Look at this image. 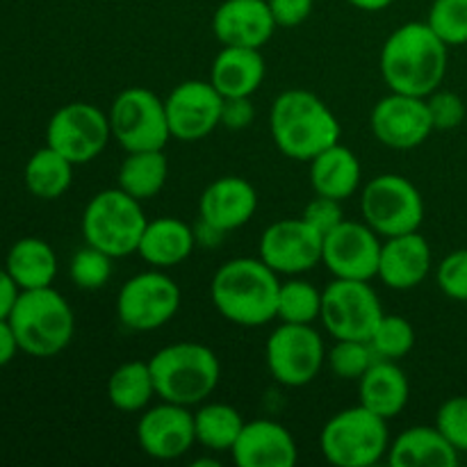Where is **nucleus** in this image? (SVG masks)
<instances>
[{
    "label": "nucleus",
    "instance_id": "1",
    "mask_svg": "<svg viewBox=\"0 0 467 467\" xmlns=\"http://www.w3.org/2000/svg\"><path fill=\"white\" fill-rule=\"evenodd\" d=\"M447 50L450 46L427 21L404 23L383 44L381 78L390 91L427 99L445 80Z\"/></svg>",
    "mask_w": 467,
    "mask_h": 467
},
{
    "label": "nucleus",
    "instance_id": "2",
    "mask_svg": "<svg viewBox=\"0 0 467 467\" xmlns=\"http://www.w3.org/2000/svg\"><path fill=\"white\" fill-rule=\"evenodd\" d=\"M278 274L260 258H233L214 272L210 299L217 313L244 328L276 319Z\"/></svg>",
    "mask_w": 467,
    "mask_h": 467
},
{
    "label": "nucleus",
    "instance_id": "3",
    "mask_svg": "<svg viewBox=\"0 0 467 467\" xmlns=\"http://www.w3.org/2000/svg\"><path fill=\"white\" fill-rule=\"evenodd\" d=\"M269 130L276 149L296 162H310L337 144L342 132L331 108L308 89H287L276 96L269 112Z\"/></svg>",
    "mask_w": 467,
    "mask_h": 467
},
{
    "label": "nucleus",
    "instance_id": "4",
    "mask_svg": "<svg viewBox=\"0 0 467 467\" xmlns=\"http://www.w3.org/2000/svg\"><path fill=\"white\" fill-rule=\"evenodd\" d=\"M155 392L162 401L192 409L217 390L222 365L210 347L199 342H176L155 351L149 360Z\"/></svg>",
    "mask_w": 467,
    "mask_h": 467
},
{
    "label": "nucleus",
    "instance_id": "5",
    "mask_svg": "<svg viewBox=\"0 0 467 467\" xmlns=\"http://www.w3.org/2000/svg\"><path fill=\"white\" fill-rule=\"evenodd\" d=\"M9 324L21 351L35 358H53L67 349L76 331V317L68 301L50 287L39 290H21Z\"/></svg>",
    "mask_w": 467,
    "mask_h": 467
},
{
    "label": "nucleus",
    "instance_id": "6",
    "mask_svg": "<svg viewBox=\"0 0 467 467\" xmlns=\"http://www.w3.org/2000/svg\"><path fill=\"white\" fill-rule=\"evenodd\" d=\"M324 459L337 467H372L390 450L388 420L363 404L340 410L319 433Z\"/></svg>",
    "mask_w": 467,
    "mask_h": 467
},
{
    "label": "nucleus",
    "instance_id": "7",
    "mask_svg": "<svg viewBox=\"0 0 467 467\" xmlns=\"http://www.w3.org/2000/svg\"><path fill=\"white\" fill-rule=\"evenodd\" d=\"M149 223L141 201L126 194L121 187L103 190L87 203L82 213V235L89 246H96L112 258L137 254L144 228Z\"/></svg>",
    "mask_w": 467,
    "mask_h": 467
},
{
    "label": "nucleus",
    "instance_id": "8",
    "mask_svg": "<svg viewBox=\"0 0 467 467\" xmlns=\"http://www.w3.org/2000/svg\"><path fill=\"white\" fill-rule=\"evenodd\" d=\"M360 210L363 222L383 240L420 231L424 222L422 194L409 178L397 173L372 178L360 194Z\"/></svg>",
    "mask_w": 467,
    "mask_h": 467
},
{
    "label": "nucleus",
    "instance_id": "9",
    "mask_svg": "<svg viewBox=\"0 0 467 467\" xmlns=\"http://www.w3.org/2000/svg\"><path fill=\"white\" fill-rule=\"evenodd\" d=\"M112 140L126 153L132 150H164L171 140L164 100L146 87H128L109 108Z\"/></svg>",
    "mask_w": 467,
    "mask_h": 467
},
{
    "label": "nucleus",
    "instance_id": "10",
    "mask_svg": "<svg viewBox=\"0 0 467 467\" xmlns=\"http://www.w3.org/2000/svg\"><path fill=\"white\" fill-rule=\"evenodd\" d=\"M381 301L369 281L333 278L322 290V319L336 340H369L383 317Z\"/></svg>",
    "mask_w": 467,
    "mask_h": 467
},
{
    "label": "nucleus",
    "instance_id": "11",
    "mask_svg": "<svg viewBox=\"0 0 467 467\" xmlns=\"http://www.w3.org/2000/svg\"><path fill=\"white\" fill-rule=\"evenodd\" d=\"M181 310V287L162 269H149L119 290L117 317L130 331H158Z\"/></svg>",
    "mask_w": 467,
    "mask_h": 467
},
{
    "label": "nucleus",
    "instance_id": "12",
    "mask_svg": "<svg viewBox=\"0 0 467 467\" xmlns=\"http://www.w3.org/2000/svg\"><path fill=\"white\" fill-rule=\"evenodd\" d=\"M265 358L274 381L285 388H304L322 372L327 349L313 324L281 322V327L269 336Z\"/></svg>",
    "mask_w": 467,
    "mask_h": 467
},
{
    "label": "nucleus",
    "instance_id": "13",
    "mask_svg": "<svg viewBox=\"0 0 467 467\" xmlns=\"http://www.w3.org/2000/svg\"><path fill=\"white\" fill-rule=\"evenodd\" d=\"M109 140V117L85 100L59 108L46 128V144L62 153L71 164H87L96 160Z\"/></svg>",
    "mask_w": 467,
    "mask_h": 467
},
{
    "label": "nucleus",
    "instance_id": "14",
    "mask_svg": "<svg viewBox=\"0 0 467 467\" xmlns=\"http://www.w3.org/2000/svg\"><path fill=\"white\" fill-rule=\"evenodd\" d=\"M381 244V235H377L368 223L345 219L324 235L322 265H327L333 278L372 281L379 274Z\"/></svg>",
    "mask_w": 467,
    "mask_h": 467
},
{
    "label": "nucleus",
    "instance_id": "15",
    "mask_svg": "<svg viewBox=\"0 0 467 467\" xmlns=\"http://www.w3.org/2000/svg\"><path fill=\"white\" fill-rule=\"evenodd\" d=\"M324 235L304 217L281 219L260 235V260L285 276H299L322 263Z\"/></svg>",
    "mask_w": 467,
    "mask_h": 467
},
{
    "label": "nucleus",
    "instance_id": "16",
    "mask_svg": "<svg viewBox=\"0 0 467 467\" xmlns=\"http://www.w3.org/2000/svg\"><path fill=\"white\" fill-rule=\"evenodd\" d=\"M369 128L383 146L395 150L418 149L436 130L427 99L397 94V91H390L374 105L369 114Z\"/></svg>",
    "mask_w": 467,
    "mask_h": 467
},
{
    "label": "nucleus",
    "instance_id": "17",
    "mask_svg": "<svg viewBox=\"0 0 467 467\" xmlns=\"http://www.w3.org/2000/svg\"><path fill=\"white\" fill-rule=\"evenodd\" d=\"M223 96L210 80H185L173 87L164 99L171 137L187 141H201L217 126H222Z\"/></svg>",
    "mask_w": 467,
    "mask_h": 467
},
{
    "label": "nucleus",
    "instance_id": "18",
    "mask_svg": "<svg viewBox=\"0 0 467 467\" xmlns=\"http://www.w3.org/2000/svg\"><path fill=\"white\" fill-rule=\"evenodd\" d=\"M137 442L155 461L181 459L196 445L194 413L171 401L146 409L137 422Z\"/></svg>",
    "mask_w": 467,
    "mask_h": 467
},
{
    "label": "nucleus",
    "instance_id": "19",
    "mask_svg": "<svg viewBox=\"0 0 467 467\" xmlns=\"http://www.w3.org/2000/svg\"><path fill=\"white\" fill-rule=\"evenodd\" d=\"M258 210V192L246 178L222 176L210 182L199 199L201 222L222 235L237 231L254 219Z\"/></svg>",
    "mask_w": 467,
    "mask_h": 467
},
{
    "label": "nucleus",
    "instance_id": "20",
    "mask_svg": "<svg viewBox=\"0 0 467 467\" xmlns=\"http://www.w3.org/2000/svg\"><path fill=\"white\" fill-rule=\"evenodd\" d=\"M267 0H223L213 16V32L222 46L263 48L276 30Z\"/></svg>",
    "mask_w": 467,
    "mask_h": 467
},
{
    "label": "nucleus",
    "instance_id": "21",
    "mask_svg": "<svg viewBox=\"0 0 467 467\" xmlns=\"http://www.w3.org/2000/svg\"><path fill=\"white\" fill-rule=\"evenodd\" d=\"M231 454L237 467H295L299 461L292 433L274 420L244 422Z\"/></svg>",
    "mask_w": 467,
    "mask_h": 467
},
{
    "label": "nucleus",
    "instance_id": "22",
    "mask_svg": "<svg viewBox=\"0 0 467 467\" xmlns=\"http://www.w3.org/2000/svg\"><path fill=\"white\" fill-rule=\"evenodd\" d=\"M431 272V246L418 231L386 237L381 244L379 274L390 290H413Z\"/></svg>",
    "mask_w": 467,
    "mask_h": 467
},
{
    "label": "nucleus",
    "instance_id": "23",
    "mask_svg": "<svg viewBox=\"0 0 467 467\" xmlns=\"http://www.w3.org/2000/svg\"><path fill=\"white\" fill-rule=\"evenodd\" d=\"M409 392V379L397 360L377 358L358 379V404L383 420L397 418L406 409Z\"/></svg>",
    "mask_w": 467,
    "mask_h": 467
},
{
    "label": "nucleus",
    "instance_id": "24",
    "mask_svg": "<svg viewBox=\"0 0 467 467\" xmlns=\"http://www.w3.org/2000/svg\"><path fill=\"white\" fill-rule=\"evenodd\" d=\"M265 80V57L258 48L223 46L210 67V82L223 99L254 96Z\"/></svg>",
    "mask_w": 467,
    "mask_h": 467
},
{
    "label": "nucleus",
    "instance_id": "25",
    "mask_svg": "<svg viewBox=\"0 0 467 467\" xmlns=\"http://www.w3.org/2000/svg\"><path fill=\"white\" fill-rule=\"evenodd\" d=\"M386 459L392 467H456L459 450L438 427H410L390 442Z\"/></svg>",
    "mask_w": 467,
    "mask_h": 467
},
{
    "label": "nucleus",
    "instance_id": "26",
    "mask_svg": "<svg viewBox=\"0 0 467 467\" xmlns=\"http://www.w3.org/2000/svg\"><path fill=\"white\" fill-rule=\"evenodd\" d=\"M196 244V233L190 223L176 217H162L146 223L137 254L150 267L164 269L185 263Z\"/></svg>",
    "mask_w": 467,
    "mask_h": 467
},
{
    "label": "nucleus",
    "instance_id": "27",
    "mask_svg": "<svg viewBox=\"0 0 467 467\" xmlns=\"http://www.w3.org/2000/svg\"><path fill=\"white\" fill-rule=\"evenodd\" d=\"M360 181H363V169L358 158L340 141L310 160V185L315 194L347 201L358 192Z\"/></svg>",
    "mask_w": 467,
    "mask_h": 467
},
{
    "label": "nucleus",
    "instance_id": "28",
    "mask_svg": "<svg viewBox=\"0 0 467 467\" xmlns=\"http://www.w3.org/2000/svg\"><path fill=\"white\" fill-rule=\"evenodd\" d=\"M5 269L21 290L50 287L57 276V255L48 242L39 237H23L9 249Z\"/></svg>",
    "mask_w": 467,
    "mask_h": 467
},
{
    "label": "nucleus",
    "instance_id": "29",
    "mask_svg": "<svg viewBox=\"0 0 467 467\" xmlns=\"http://www.w3.org/2000/svg\"><path fill=\"white\" fill-rule=\"evenodd\" d=\"M169 162L164 150H132L126 153L117 173V185L137 201H149L167 185Z\"/></svg>",
    "mask_w": 467,
    "mask_h": 467
},
{
    "label": "nucleus",
    "instance_id": "30",
    "mask_svg": "<svg viewBox=\"0 0 467 467\" xmlns=\"http://www.w3.org/2000/svg\"><path fill=\"white\" fill-rule=\"evenodd\" d=\"M158 397L155 392L153 374L149 360H128L119 365L108 379V400L121 413H140L149 409L150 400Z\"/></svg>",
    "mask_w": 467,
    "mask_h": 467
},
{
    "label": "nucleus",
    "instance_id": "31",
    "mask_svg": "<svg viewBox=\"0 0 467 467\" xmlns=\"http://www.w3.org/2000/svg\"><path fill=\"white\" fill-rule=\"evenodd\" d=\"M73 167L62 153L50 149L48 144L36 150L26 164L23 181H26L27 192L36 199L53 201L67 194L73 182Z\"/></svg>",
    "mask_w": 467,
    "mask_h": 467
},
{
    "label": "nucleus",
    "instance_id": "32",
    "mask_svg": "<svg viewBox=\"0 0 467 467\" xmlns=\"http://www.w3.org/2000/svg\"><path fill=\"white\" fill-rule=\"evenodd\" d=\"M242 429L240 410L228 404H203L194 410L196 442L208 451H231Z\"/></svg>",
    "mask_w": 467,
    "mask_h": 467
},
{
    "label": "nucleus",
    "instance_id": "33",
    "mask_svg": "<svg viewBox=\"0 0 467 467\" xmlns=\"http://www.w3.org/2000/svg\"><path fill=\"white\" fill-rule=\"evenodd\" d=\"M322 315V292L308 281L290 278L278 287L276 319L285 324H313Z\"/></svg>",
    "mask_w": 467,
    "mask_h": 467
},
{
    "label": "nucleus",
    "instance_id": "34",
    "mask_svg": "<svg viewBox=\"0 0 467 467\" xmlns=\"http://www.w3.org/2000/svg\"><path fill=\"white\" fill-rule=\"evenodd\" d=\"M368 342L374 354H377V358L400 360L413 351L415 328L401 315H383Z\"/></svg>",
    "mask_w": 467,
    "mask_h": 467
},
{
    "label": "nucleus",
    "instance_id": "35",
    "mask_svg": "<svg viewBox=\"0 0 467 467\" xmlns=\"http://www.w3.org/2000/svg\"><path fill=\"white\" fill-rule=\"evenodd\" d=\"M374 360H377V354L368 340H336V345L327 354L331 372L347 381H358L372 368Z\"/></svg>",
    "mask_w": 467,
    "mask_h": 467
},
{
    "label": "nucleus",
    "instance_id": "36",
    "mask_svg": "<svg viewBox=\"0 0 467 467\" xmlns=\"http://www.w3.org/2000/svg\"><path fill=\"white\" fill-rule=\"evenodd\" d=\"M427 23L447 46L467 44V0H433Z\"/></svg>",
    "mask_w": 467,
    "mask_h": 467
},
{
    "label": "nucleus",
    "instance_id": "37",
    "mask_svg": "<svg viewBox=\"0 0 467 467\" xmlns=\"http://www.w3.org/2000/svg\"><path fill=\"white\" fill-rule=\"evenodd\" d=\"M112 255L87 244L71 260V278L80 290H100L112 276Z\"/></svg>",
    "mask_w": 467,
    "mask_h": 467
},
{
    "label": "nucleus",
    "instance_id": "38",
    "mask_svg": "<svg viewBox=\"0 0 467 467\" xmlns=\"http://www.w3.org/2000/svg\"><path fill=\"white\" fill-rule=\"evenodd\" d=\"M436 427L442 436L459 450L467 454V397L459 395L447 400L436 413Z\"/></svg>",
    "mask_w": 467,
    "mask_h": 467
},
{
    "label": "nucleus",
    "instance_id": "39",
    "mask_svg": "<svg viewBox=\"0 0 467 467\" xmlns=\"http://www.w3.org/2000/svg\"><path fill=\"white\" fill-rule=\"evenodd\" d=\"M442 295L454 301H467V249H456L441 260L436 272Z\"/></svg>",
    "mask_w": 467,
    "mask_h": 467
},
{
    "label": "nucleus",
    "instance_id": "40",
    "mask_svg": "<svg viewBox=\"0 0 467 467\" xmlns=\"http://www.w3.org/2000/svg\"><path fill=\"white\" fill-rule=\"evenodd\" d=\"M429 114L436 130H454L465 119V103L454 91L436 89L427 96Z\"/></svg>",
    "mask_w": 467,
    "mask_h": 467
},
{
    "label": "nucleus",
    "instance_id": "41",
    "mask_svg": "<svg viewBox=\"0 0 467 467\" xmlns=\"http://www.w3.org/2000/svg\"><path fill=\"white\" fill-rule=\"evenodd\" d=\"M340 203L342 201L328 199V196L317 194L308 205H306L304 213H301V217H304L306 222L315 228V231H319L322 235H327V233H331L337 223L345 222Z\"/></svg>",
    "mask_w": 467,
    "mask_h": 467
},
{
    "label": "nucleus",
    "instance_id": "42",
    "mask_svg": "<svg viewBox=\"0 0 467 467\" xmlns=\"http://www.w3.org/2000/svg\"><path fill=\"white\" fill-rule=\"evenodd\" d=\"M278 27H296L310 16L315 0H267Z\"/></svg>",
    "mask_w": 467,
    "mask_h": 467
},
{
    "label": "nucleus",
    "instance_id": "43",
    "mask_svg": "<svg viewBox=\"0 0 467 467\" xmlns=\"http://www.w3.org/2000/svg\"><path fill=\"white\" fill-rule=\"evenodd\" d=\"M255 117L251 96H237V99H223L222 105V126L228 130H244L251 126Z\"/></svg>",
    "mask_w": 467,
    "mask_h": 467
},
{
    "label": "nucleus",
    "instance_id": "44",
    "mask_svg": "<svg viewBox=\"0 0 467 467\" xmlns=\"http://www.w3.org/2000/svg\"><path fill=\"white\" fill-rule=\"evenodd\" d=\"M18 295H21V287L16 285V281H14L12 276H9L7 269L0 267V319L9 317Z\"/></svg>",
    "mask_w": 467,
    "mask_h": 467
},
{
    "label": "nucleus",
    "instance_id": "45",
    "mask_svg": "<svg viewBox=\"0 0 467 467\" xmlns=\"http://www.w3.org/2000/svg\"><path fill=\"white\" fill-rule=\"evenodd\" d=\"M16 351H21V347H18L12 324H9V319H0V368L12 363Z\"/></svg>",
    "mask_w": 467,
    "mask_h": 467
},
{
    "label": "nucleus",
    "instance_id": "46",
    "mask_svg": "<svg viewBox=\"0 0 467 467\" xmlns=\"http://www.w3.org/2000/svg\"><path fill=\"white\" fill-rule=\"evenodd\" d=\"M351 7L363 9V12H381V9L390 7L395 0H347Z\"/></svg>",
    "mask_w": 467,
    "mask_h": 467
}]
</instances>
